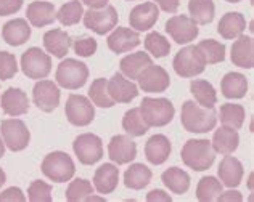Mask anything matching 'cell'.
Returning <instances> with one entry per match:
<instances>
[{
    "mask_svg": "<svg viewBox=\"0 0 254 202\" xmlns=\"http://www.w3.org/2000/svg\"><path fill=\"white\" fill-rule=\"evenodd\" d=\"M180 120L187 132L208 133L217 124V112L214 107H203L195 101H185L182 104Z\"/></svg>",
    "mask_w": 254,
    "mask_h": 202,
    "instance_id": "6da1fadb",
    "label": "cell"
},
{
    "mask_svg": "<svg viewBox=\"0 0 254 202\" xmlns=\"http://www.w3.org/2000/svg\"><path fill=\"white\" fill-rule=\"evenodd\" d=\"M180 156L182 162L191 170L204 172L216 160V151L209 140H189L180 151Z\"/></svg>",
    "mask_w": 254,
    "mask_h": 202,
    "instance_id": "7a4b0ae2",
    "label": "cell"
},
{
    "mask_svg": "<svg viewBox=\"0 0 254 202\" xmlns=\"http://www.w3.org/2000/svg\"><path fill=\"white\" fill-rule=\"evenodd\" d=\"M140 112L150 127H164L172 122L176 107L168 98L146 97L140 103Z\"/></svg>",
    "mask_w": 254,
    "mask_h": 202,
    "instance_id": "3957f363",
    "label": "cell"
},
{
    "mask_svg": "<svg viewBox=\"0 0 254 202\" xmlns=\"http://www.w3.org/2000/svg\"><path fill=\"white\" fill-rule=\"evenodd\" d=\"M57 84L66 90H79L89 79V67L74 58H66L57 67Z\"/></svg>",
    "mask_w": 254,
    "mask_h": 202,
    "instance_id": "277c9868",
    "label": "cell"
},
{
    "mask_svg": "<svg viewBox=\"0 0 254 202\" xmlns=\"http://www.w3.org/2000/svg\"><path fill=\"white\" fill-rule=\"evenodd\" d=\"M41 168L45 177L55 183L69 181L76 173V165L71 156L63 151H53L49 156H45Z\"/></svg>",
    "mask_w": 254,
    "mask_h": 202,
    "instance_id": "5b68a950",
    "label": "cell"
},
{
    "mask_svg": "<svg viewBox=\"0 0 254 202\" xmlns=\"http://www.w3.org/2000/svg\"><path fill=\"white\" fill-rule=\"evenodd\" d=\"M172 66L177 76L184 79H190L204 72L206 61L203 53L199 51L196 45H189L180 51H177V55L172 61Z\"/></svg>",
    "mask_w": 254,
    "mask_h": 202,
    "instance_id": "8992f818",
    "label": "cell"
},
{
    "mask_svg": "<svg viewBox=\"0 0 254 202\" xmlns=\"http://www.w3.org/2000/svg\"><path fill=\"white\" fill-rule=\"evenodd\" d=\"M84 26L98 36H105L118 24V11L113 5H105L102 8H89L84 13Z\"/></svg>",
    "mask_w": 254,
    "mask_h": 202,
    "instance_id": "52a82bcc",
    "label": "cell"
},
{
    "mask_svg": "<svg viewBox=\"0 0 254 202\" xmlns=\"http://www.w3.org/2000/svg\"><path fill=\"white\" fill-rule=\"evenodd\" d=\"M21 71L28 79H45L52 71V58L39 47H31L21 56Z\"/></svg>",
    "mask_w": 254,
    "mask_h": 202,
    "instance_id": "ba28073f",
    "label": "cell"
},
{
    "mask_svg": "<svg viewBox=\"0 0 254 202\" xmlns=\"http://www.w3.org/2000/svg\"><path fill=\"white\" fill-rule=\"evenodd\" d=\"M72 150L82 165H93L103 157V141L93 133H82L74 140Z\"/></svg>",
    "mask_w": 254,
    "mask_h": 202,
    "instance_id": "9c48e42d",
    "label": "cell"
},
{
    "mask_svg": "<svg viewBox=\"0 0 254 202\" xmlns=\"http://www.w3.org/2000/svg\"><path fill=\"white\" fill-rule=\"evenodd\" d=\"M64 114L69 124L76 127H87L95 119V107L92 101L84 95H69L64 106Z\"/></svg>",
    "mask_w": 254,
    "mask_h": 202,
    "instance_id": "30bf717a",
    "label": "cell"
},
{
    "mask_svg": "<svg viewBox=\"0 0 254 202\" xmlns=\"http://www.w3.org/2000/svg\"><path fill=\"white\" fill-rule=\"evenodd\" d=\"M0 132H2L3 143L11 151H23L28 148L31 133L23 120L19 119H5L0 122Z\"/></svg>",
    "mask_w": 254,
    "mask_h": 202,
    "instance_id": "8fae6325",
    "label": "cell"
},
{
    "mask_svg": "<svg viewBox=\"0 0 254 202\" xmlns=\"http://www.w3.org/2000/svg\"><path fill=\"white\" fill-rule=\"evenodd\" d=\"M164 29L171 36L174 42L179 45H185V44L193 42L199 34L198 24L187 15H176V16L169 18L168 21H166Z\"/></svg>",
    "mask_w": 254,
    "mask_h": 202,
    "instance_id": "7c38bea8",
    "label": "cell"
},
{
    "mask_svg": "<svg viewBox=\"0 0 254 202\" xmlns=\"http://www.w3.org/2000/svg\"><path fill=\"white\" fill-rule=\"evenodd\" d=\"M137 80L138 87L146 93H163L171 85V77L168 71L161 66H155L153 63L140 72Z\"/></svg>",
    "mask_w": 254,
    "mask_h": 202,
    "instance_id": "4fadbf2b",
    "label": "cell"
},
{
    "mask_svg": "<svg viewBox=\"0 0 254 202\" xmlns=\"http://www.w3.org/2000/svg\"><path fill=\"white\" fill-rule=\"evenodd\" d=\"M60 97H62V93H60L58 85L52 82V80L41 79L34 85V90H32L34 104L44 112L55 111L60 104Z\"/></svg>",
    "mask_w": 254,
    "mask_h": 202,
    "instance_id": "5bb4252c",
    "label": "cell"
},
{
    "mask_svg": "<svg viewBox=\"0 0 254 202\" xmlns=\"http://www.w3.org/2000/svg\"><path fill=\"white\" fill-rule=\"evenodd\" d=\"M159 19V8L155 2H145L133 6L129 15V24L133 31H150Z\"/></svg>",
    "mask_w": 254,
    "mask_h": 202,
    "instance_id": "9a60e30c",
    "label": "cell"
},
{
    "mask_svg": "<svg viewBox=\"0 0 254 202\" xmlns=\"http://www.w3.org/2000/svg\"><path fill=\"white\" fill-rule=\"evenodd\" d=\"M108 157L118 165L129 164L137 157V145L127 135H115L108 145Z\"/></svg>",
    "mask_w": 254,
    "mask_h": 202,
    "instance_id": "2e32d148",
    "label": "cell"
},
{
    "mask_svg": "<svg viewBox=\"0 0 254 202\" xmlns=\"http://www.w3.org/2000/svg\"><path fill=\"white\" fill-rule=\"evenodd\" d=\"M0 106H2V111L6 116L19 117L29 111V98L26 95V92H23L21 89L10 87V89H6L2 93Z\"/></svg>",
    "mask_w": 254,
    "mask_h": 202,
    "instance_id": "e0dca14e",
    "label": "cell"
},
{
    "mask_svg": "<svg viewBox=\"0 0 254 202\" xmlns=\"http://www.w3.org/2000/svg\"><path fill=\"white\" fill-rule=\"evenodd\" d=\"M108 92L115 103H130L138 97V87L132 80L126 79L121 72H116L108 80Z\"/></svg>",
    "mask_w": 254,
    "mask_h": 202,
    "instance_id": "ac0fdd59",
    "label": "cell"
},
{
    "mask_svg": "<svg viewBox=\"0 0 254 202\" xmlns=\"http://www.w3.org/2000/svg\"><path fill=\"white\" fill-rule=\"evenodd\" d=\"M140 36L137 31H133L130 28H116L110 34L108 40V49L113 53H126V51H130L132 49H137L140 45Z\"/></svg>",
    "mask_w": 254,
    "mask_h": 202,
    "instance_id": "d6986e66",
    "label": "cell"
},
{
    "mask_svg": "<svg viewBox=\"0 0 254 202\" xmlns=\"http://www.w3.org/2000/svg\"><path fill=\"white\" fill-rule=\"evenodd\" d=\"M172 145L166 135H153L145 145V157L153 165H161L169 159Z\"/></svg>",
    "mask_w": 254,
    "mask_h": 202,
    "instance_id": "ffe728a7",
    "label": "cell"
},
{
    "mask_svg": "<svg viewBox=\"0 0 254 202\" xmlns=\"http://www.w3.org/2000/svg\"><path fill=\"white\" fill-rule=\"evenodd\" d=\"M232 63L242 69H253L254 66V40L250 36H240L232 45Z\"/></svg>",
    "mask_w": 254,
    "mask_h": 202,
    "instance_id": "44dd1931",
    "label": "cell"
},
{
    "mask_svg": "<svg viewBox=\"0 0 254 202\" xmlns=\"http://www.w3.org/2000/svg\"><path fill=\"white\" fill-rule=\"evenodd\" d=\"M217 173H219L220 181H222V185H225L227 188H237L242 183L243 175H245L243 164L240 162L237 157L227 154V156L220 160Z\"/></svg>",
    "mask_w": 254,
    "mask_h": 202,
    "instance_id": "7402d4cb",
    "label": "cell"
},
{
    "mask_svg": "<svg viewBox=\"0 0 254 202\" xmlns=\"http://www.w3.org/2000/svg\"><path fill=\"white\" fill-rule=\"evenodd\" d=\"M2 37L8 45L19 47L26 44L31 37V26L24 18H15L5 23L2 28Z\"/></svg>",
    "mask_w": 254,
    "mask_h": 202,
    "instance_id": "603a6c76",
    "label": "cell"
},
{
    "mask_svg": "<svg viewBox=\"0 0 254 202\" xmlns=\"http://www.w3.org/2000/svg\"><path fill=\"white\" fill-rule=\"evenodd\" d=\"M119 168L115 164H103L93 175V188L100 194H111L118 188Z\"/></svg>",
    "mask_w": 254,
    "mask_h": 202,
    "instance_id": "cb8c5ba5",
    "label": "cell"
},
{
    "mask_svg": "<svg viewBox=\"0 0 254 202\" xmlns=\"http://www.w3.org/2000/svg\"><path fill=\"white\" fill-rule=\"evenodd\" d=\"M26 16L34 28H45L57 19V11L50 2H31L26 10Z\"/></svg>",
    "mask_w": 254,
    "mask_h": 202,
    "instance_id": "d4e9b609",
    "label": "cell"
},
{
    "mask_svg": "<svg viewBox=\"0 0 254 202\" xmlns=\"http://www.w3.org/2000/svg\"><path fill=\"white\" fill-rule=\"evenodd\" d=\"M45 50L55 58H64L71 47V37L63 29H50L44 34Z\"/></svg>",
    "mask_w": 254,
    "mask_h": 202,
    "instance_id": "484cf974",
    "label": "cell"
},
{
    "mask_svg": "<svg viewBox=\"0 0 254 202\" xmlns=\"http://www.w3.org/2000/svg\"><path fill=\"white\" fill-rule=\"evenodd\" d=\"M246 29V18L238 11H229L220 18L217 32L225 40H233L240 37Z\"/></svg>",
    "mask_w": 254,
    "mask_h": 202,
    "instance_id": "4316f807",
    "label": "cell"
},
{
    "mask_svg": "<svg viewBox=\"0 0 254 202\" xmlns=\"http://www.w3.org/2000/svg\"><path fill=\"white\" fill-rule=\"evenodd\" d=\"M211 145L216 152H220V154H224V156H227V154H232L237 151V148L240 145V135L235 129L220 127L219 130L214 132Z\"/></svg>",
    "mask_w": 254,
    "mask_h": 202,
    "instance_id": "83f0119b",
    "label": "cell"
},
{
    "mask_svg": "<svg viewBox=\"0 0 254 202\" xmlns=\"http://www.w3.org/2000/svg\"><path fill=\"white\" fill-rule=\"evenodd\" d=\"M220 90H222V95L229 100L245 98L248 92V80L240 72H229L220 82Z\"/></svg>",
    "mask_w": 254,
    "mask_h": 202,
    "instance_id": "f1b7e54d",
    "label": "cell"
},
{
    "mask_svg": "<svg viewBox=\"0 0 254 202\" xmlns=\"http://www.w3.org/2000/svg\"><path fill=\"white\" fill-rule=\"evenodd\" d=\"M164 186L174 194H185L190 190V175L179 167H171L161 175Z\"/></svg>",
    "mask_w": 254,
    "mask_h": 202,
    "instance_id": "f546056e",
    "label": "cell"
},
{
    "mask_svg": "<svg viewBox=\"0 0 254 202\" xmlns=\"http://www.w3.org/2000/svg\"><path fill=\"white\" fill-rule=\"evenodd\" d=\"M151 64V56L148 53H143V51H137V53H130V55H127L121 59V74L126 76L127 79H137L140 76V72H142L146 66Z\"/></svg>",
    "mask_w": 254,
    "mask_h": 202,
    "instance_id": "4dcf8cb0",
    "label": "cell"
},
{
    "mask_svg": "<svg viewBox=\"0 0 254 202\" xmlns=\"http://www.w3.org/2000/svg\"><path fill=\"white\" fill-rule=\"evenodd\" d=\"M153 173L146 165L143 164H132L124 173V185L126 188L133 191L143 190L145 186H148L151 181Z\"/></svg>",
    "mask_w": 254,
    "mask_h": 202,
    "instance_id": "1f68e13d",
    "label": "cell"
},
{
    "mask_svg": "<svg viewBox=\"0 0 254 202\" xmlns=\"http://www.w3.org/2000/svg\"><path fill=\"white\" fill-rule=\"evenodd\" d=\"M191 95L195 97V101L203 107H214V104L217 103V93L216 89L203 79H195L190 84Z\"/></svg>",
    "mask_w": 254,
    "mask_h": 202,
    "instance_id": "d6a6232c",
    "label": "cell"
},
{
    "mask_svg": "<svg viewBox=\"0 0 254 202\" xmlns=\"http://www.w3.org/2000/svg\"><path fill=\"white\" fill-rule=\"evenodd\" d=\"M123 129L129 137H143L148 132L150 125L145 122V119L140 112V107H132L123 117Z\"/></svg>",
    "mask_w": 254,
    "mask_h": 202,
    "instance_id": "836d02e7",
    "label": "cell"
},
{
    "mask_svg": "<svg viewBox=\"0 0 254 202\" xmlns=\"http://www.w3.org/2000/svg\"><path fill=\"white\" fill-rule=\"evenodd\" d=\"M189 11L196 24H209L216 15V5L212 0H190Z\"/></svg>",
    "mask_w": 254,
    "mask_h": 202,
    "instance_id": "e575fe53",
    "label": "cell"
},
{
    "mask_svg": "<svg viewBox=\"0 0 254 202\" xmlns=\"http://www.w3.org/2000/svg\"><path fill=\"white\" fill-rule=\"evenodd\" d=\"M245 117L246 111L242 104L225 103L220 106V122H222L224 127L240 130L245 124Z\"/></svg>",
    "mask_w": 254,
    "mask_h": 202,
    "instance_id": "d590c367",
    "label": "cell"
},
{
    "mask_svg": "<svg viewBox=\"0 0 254 202\" xmlns=\"http://www.w3.org/2000/svg\"><path fill=\"white\" fill-rule=\"evenodd\" d=\"M89 98L98 107H113L116 103L113 101L108 92V80L106 79H95L89 89Z\"/></svg>",
    "mask_w": 254,
    "mask_h": 202,
    "instance_id": "8d00e7d4",
    "label": "cell"
},
{
    "mask_svg": "<svg viewBox=\"0 0 254 202\" xmlns=\"http://www.w3.org/2000/svg\"><path fill=\"white\" fill-rule=\"evenodd\" d=\"M222 193V183L216 177H203L196 186V199L199 202L217 201L219 194Z\"/></svg>",
    "mask_w": 254,
    "mask_h": 202,
    "instance_id": "74e56055",
    "label": "cell"
},
{
    "mask_svg": "<svg viewBox=\"0 0 254 202\" xmlns=\"http://www.w3.org/2000/svg\"><path fill=\"white\" fill-rule=\"evenodd\" d=\"M196 47L199 49V51L203 53L206 64H217V63H222L225 59V45L217 42V40L206 39V40H201Z\"/></svg>",
    "mask_w": 254,
    "mask_h": 202,
    "instance_id": "f35d334b",
    "label": "cell"
},
{
    "mask_svg": "<svg viewBox=\"0 0 254 202\" xmlns=\"http://www.w3.org/2000/svg\"><path fill=\"white\" fill-rule=\"evenodd\" d=\"M143 44H145L146 51L155 58H164V56H168L171 51L169 40L156 31L148 32V36L145 37Z\"/></svg>",
    "mask_w": 254,
    "mask_h": 202,
    "instance_id": "ab89813d",
    "label": "cell"
},
{
    "mask_svg": "<svg viewBox=\"0 0 254 202\" xmlns=\"http://www.w3.org/2000/svg\"><path fill=\"white\" fill-rule=\"evenodd\" d=\"M84 8L79 0H71V2L62 5V8L57 13V19L63 26H74L82 19Z\"/></svg>",
    "mask_w": 254,
    "mask_h": 202,
    "instance_id": "60d3db41",
    "label": "cell"
},
{
    "mask_svg": "<svg viewBox=\"0 0 254 202\" xmlns=\"http://www.w3.org/2000/svg\"><path fill=\"white\" fill-rule=\"evenodd\" d=\"M93 194V186L89 180L84 178H76L71 181L68 190H66V201L68 202H82L87 198Z\"/></svg>",
    "mask_w": 254,
    "mask_h": 202,
    "instance_id": "b9f144b4",
    "label": "cell"
},
{
    "mask_svg": "<svg viewBox=\"0 0 254 202\" xmlns=\"http://www.w3.org/2000/svg\"><path fill=\"white\" fill-rule=\"evenodd\" d=\"M28 199L31 202H52V186L42 180L32 181L28 188Z\"/></svg>",
    "mask_w": 254,
    "mask_h": 202,
    "instance_id": "7bdbcfd3",
    "label": "cell"
},
{
    "mask_svg": "<svg viewBox=\"0 0 254 202\" xmlns=\"http://www.w3.org/2000/svg\"><path fill=\"white\" fill-rule=\"evenodd\" d=\"M16 56L8 51H0V80H10L16 76Z\"/></svg>",
    "mask_w": 254,
    "mask_h": 202,
    "instance_id": "ee69618b",
    "label": "cell"
},
{
    "mask_svg": "<svg viewBox=\"0 0 254 202\" xmlns=\"http://www.w3.org/2000/svg\"><path fill=\"white\" fill-rule=\"evenodd\" d=\"M72 47H74L76 55L82 58H89L92 55H95L98 44L93 37H77L74 40V44H72Z\"/></svg>",
    "mask_w": 254,
    "mask_h": 202,
    "instance_id": "f6af8a7d",
    "label": "cell"
},
{
    "mask_svg": "<svg viewBox=\"0 0 254 202\" xmlns=\"http://www.w3.org/2000/svg\"><path fill=\"white\" fill-rule=\"evenodd\" d=\"M23 6V0H0V16L15 15Z\"/></svg>",
    "mask_w": 254,
    "mask_h": 202,
    "instance_id": "bcb514c9",
    "label": "cell"
},
{
    "mask_svg": "<svg viewBox=\"0 0 254 202\" xmlns=\"http://www.w3.org/2000/svg\"><path fill=\"white\" fill-rule=\"evenodd\" d=\"M24 201H26V196L23 194V191L15 186L8 188V190H5L0 194V202H24Z\"/></svg>",
    "mask_w": 254,
    "mask_h": 202,
    "instance_id": "7dc6e473",
    "label": "cell"
},
{
    "mask_svg": "<svg viewBox=\"0 0 254 202\" xmlns=\"http://www.w3.org/2000/svg\"><path fill=\"white\" fill-rule=\"evenodd\" d=\"M155 2L166 13H176L180 5V0H155Z\"/></svg>",
    "mask_w": 254,
    "mask_h": 202,
    "instance_id": "c3c4849f",
    "label": "cell"
},
{
    "mask_svg": "<svg viewBox=\"0 0 254 202\" xmlns=\"http://www.w3.org/2000/svg\"><path fill=\"white\" fill-rule=\"evenodd\" d=\"M146 201L148 202H158V201H163V202H171L172 198L169 196L168 193H164L161 190H153L146 194Z\"/></svg>",
    "mask_w": 254,
    "mask_h": 202,
    "instance_id": "681fc988",
    "label": "cell"
},
{
    "mask_svg": "<svg viewBox=\"0 0 254 202\" xmlns=\"http://www.w3.org/2000/svg\"><path fill=\"white\" fill-rule=\"evenodd\" d=\"M217 201H222V202H233V201L242 202L243 196H242V193H238V191H227V193H220Z\"/></svg>",
    "mask_w": 254,
    "mask_h": 202,
    "instance_id": "f907efd6",
    "label": "cell"
},
{
    "mask_svg": "<svg viewBox=\"0 0 254 202\" xmlns=\"http://www.w3.org/2000/svg\"><path fill=\"white\" fill-rule=\"evenodd\" d=\"M81 2L90 6V8H102V6L108 5L110 0H81Z\"/></svg>",
    "mask_w": 254,
    "mask_h": 202,
    "instance_id": "816d5d0a",
    "label": "cell"
},
{
    "mask_svg": "<svg viewBox=\"0 0 254 202\" xmlns=\"http://www.w3.org/2000/svg\"><path fill=\"white\" fill-rule=\"evenodd\" d=\"M5 181H6V175H5V172L2 170V168H0V188L5 185Z\"/></svg>",
    "mask_w": 254,
    "mask_h": 202,
    "instance_id": "f5cc1de1",
    "label": "cell"
},
{
    "mask_svg": "<svg viewBox=\"0 0 254 202\" xmlns=\"http://www.w3.org/2000/svg\"><path fill=\"white\" fill-rule=\"evenodd\" d=\"M3 154H5V143L2 141V137H0V159L3 157Z\"/></svg>",
    "mask_w": 254,
    "mask_h": 202,
    "instance_id": "db71d44e",
    "label": "cell"
},
{
    "mask_svg": "<svg viewBox=\"0 0 254 202\" xmlns=\"http://www.w3.org/2000/svg\"><path fill=\"white\" fill-rule=\"evenodd\" d=\"M250 190H253V173L250 175Z\"/></svg>",
    "mask_w": 254,
    "mask_h": 202,
    "instance_id": "11a10c76",
    "label": "cell"
},
{
    "mask_svg": "<svg viewBox=\"0 0 254 202\" xmlns=\"http://www.w3.org/2000/svg\"><path fill=\"white\" fill-rule=\"evenodd\" d=\"M225 2H229V3H238V2H242V0H225Z\"/></svg>",
    "mask_w": 254,
    "mask_h": 202,
    "instance_id": "9f6ffc18",
    "label": "cell"
},
{
    "mask_svg": "<svg viewBox=\"0 0 254 202\" xmlns=\"http://www.w3.org/2000/svg\"><path fill=\"white\" fill-rule=\"evenodd\" d=\"M129 2H132V0H129Z\"/></svg>",
    "mask_w": 254,
    "mask_h": 202,
    "instance_id": "6f0895ef",
    "label": "cell"
}]
</instances>
